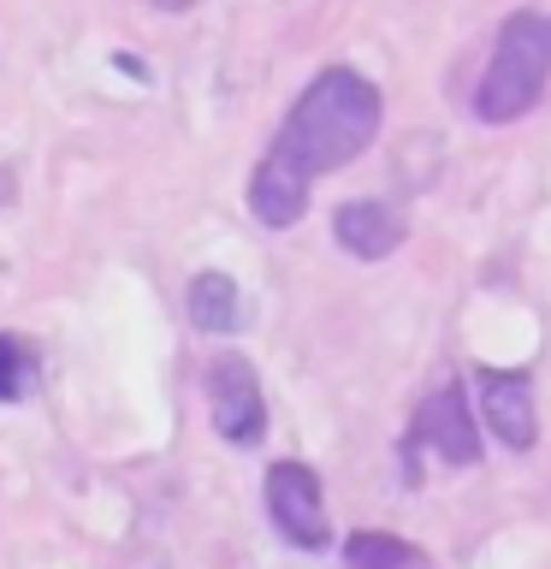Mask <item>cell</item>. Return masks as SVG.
Masks as SVG:
<instances>
[{
    "label": "cell",
    "instance_id": "obj_12",
    "mask_svg": "<svg viewBox=\"0 0 551 569\" xmlns=\"http://www.w3.org/2000/svg\"><path fill=\"white\" fill-rule=\"evenodd\" d=\"M154 7H167V12H190L196 0H154Z\"/></svg>",
    "mask_w": 551,
    "mask_h": 569
},
{
    "label": "cell",
    "instance_id": "obj_7",
    "mask_svg": "<svg viewBox=\"0 0 551 569\" xmlns=\"http://www.w3.org/2000/svg\"><path fill=\"white\" fill-rule=\"evenodd\" d=\"M403 231H409L403 213L391 202H380V196H362V202H344L332 213V238L355 261H385L391 249L403 243Z\"/></svg>",
    "mask_w": 551,
    "mask_h": 569
},
{
    "label": "cell",
    "instance_id": "obj_9",
    "mask_svg": "<svg viewBox=\"0 0 551 569\" xmlns=\"http://www.w3.org/2000/svg\"><path fill=\"white\" fill-rule=\"evenodd\" d=\"M190 327H196V332H213V338L238 332V327H243L238 279H226V273H196V279H190Z\"/></svg>",
    "mask_w": 551,
    "mask_h": 569
},
{
    "label": "cell",
    "instance_id": "obj_4",
    "mask_svg": "<svg viewBox=\"0 0 551 569\" xmlns=\"http://www.w3.org/2000/svg\"><path fill=\"white\" fill-rule=\"evenodd\" d=\"M261 498H267V516H273L284 546H297V551L332 546V522H327V505H320V475L309 462H273Z\"/></svg>",
    "mask_w": 551,
    "mask_h": 569
},
{
    "label": "cell",
    "instance_id": "obj_3",
    "mask_svg": "<svg viewBox=\"0 0 551 569\" xmlns=\"http://www.w3.org/2000/svg\"><path fill=\"white\" fill-rule=\"evenodd\" d=\"M421 451L433 462H451V469H469V462H480V421L469 398H462V386H439L427 391L415 421H409V439H403V462H409V480H415V462Z\"/></svg>",
    "mask_w": 551,
    "mask_h": 569
},
{
    "label": "cell",
    "instance_id": "obj_11",
    "mask_svg": "<svg viewBox=\"0 0 551 569\" xmlns=\"http://www.w3.org/2000/svg\"><path fill=\"white\" fill-rule=\"evenodd\" d=\"M36 380V350L18 332H0V403H18Z\"/></svg>",
    "mask_w": 551,
    "mask_h": 569
},
{
    "label": "cell",
    "instance_id": "obj_5",
    "mask_svg": "<svg viewBox=\"0 0 551 569\" xmlns=\"http://www.w3.org/2000/svg\"><path fill=\"white\" fill-rule=\"evenodd\" d=\"M208 416L220 427V439L231 445H261L267 433V398H261V380L243 356H220L208 362Z\"/></svg>",
    "mask_w": 551,
    "mask_h": 569
},
{
    "label": "cell",
    "instance_id": "obj_1",
    "mask_svg": "<svg viewBox=\"0 0 551 569\" xmlns=\"http://www.w3.org/2000/svg\"><path fill=\"white\" fill-rule=\"evenodd\" d=\"M380 119H385L380 89L350 66H327L297 96L291 113H284L267 160H273L279 172L302 178V184H314L320 172H338V167H350V160H362L368 142L380 137Z\"/></svg>",
    "mask_w": 551,
    "mask_h": 569
},
{
    "label": "cell",
    "instance_id": "obj_6",
    "mask_svg": "<svg viewBox=\"0 0 551 569\" xmlns=\"http://www.w3.org/2000/svg\"><path fill=\"white\" fill-rule=\"evenodd\" d=\"M480 391V421L498 433V445L510 451H528L540 439V416H533V380L522 368H480L474 373Z\"/></svg>",
    "mask_w": 551,
    "mask_h": 569
},
{
    "label": "cell",
    "instance_id": "obj_8",
    "mask_svg": "<svg viewBox=\"0 0 551 569\" xmlns=\"http://www.w3.org/2000/svg\"><path fill=\"white\" fill-rule=\"evenodd\" d=\"M249 213L267 226V231H284V226H297L302 213H309V184L291 172H279L273 160H261L256 178H249Z\"/></svg>",
    "mask_w": 551,
    "mask_h": 569
},
{
    "label": "cell",
    "instance_id": "obj_2",
    "mask_svg": "<svg viewBox=\"0 0 551 569\" xmlns=\"http://www.w3.org/2000/svg\"><path fill=\"white\" fill-rule=\"evenodd\" d=\"M551 83V12H510L498 24L492 60L474 83V119L480 124H515Z\"/></svg>",
    "mask_w": 551,
    "mask_h": 569
},
{
    "label": "cell",
    "instance_id": "obj_10",
    "mask_svg": "<svg viewBox=\"0 0 551 569\" xmlns=\"http://www.w3.org/2000/svg\"><path fill=\"white\" fill-rule=\"evenodd\" d=\"M344 569H433L421 546L398 540V533H373V528H355L344 540Z\"/></svg>",
    "mask_w": 551,
    "mask_h": 569
}]
</instances>
